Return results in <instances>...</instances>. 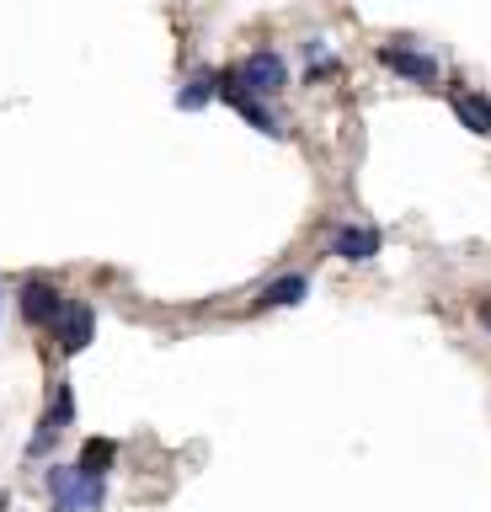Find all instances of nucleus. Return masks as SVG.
Listing matches in <instances>:
<instances>
[{
  "mask_svg": "<svg viewBox=\"0 0 491 512\" xmlns=\"http://www.w3.org/2000/svg\"><path fill=\"white\" fill-rule=\"evenodd\" d=\"M331 251L347 256V262H369V256H379V230H358V224H347V230L331 235Z\"/></svg>",
  "mask_w": 491,
  "mask_h": 512,
  "instance_id": "nucleus-6",
  "label": "nucleus"
},
{
  "mask_svg": "<svg viewBox=\"0 0 491 512\" xmlns=\"http://www.w3.org/2000/svg\"><path fill=\"white\" fill-rule=\"evenodd\" d=\"M49 491H54V507L91 512V507H102L107 480H91V475H81V470H49Z\"/></svg>",
  "mask_w": 491,
  "mask_h": 512,
  "instance_id": "nucleus-1",
  "label": "nucleus"
},
{
  "mask_svg": "<svg viewBox=\"0 0 491 512\" xmlns=\"http://www.w3.org/2000/svg\"><path fill=\"white\" fill-rule=\"evenodd\" d=\"M209 96H219V75L209 70V75H198V80H187V91H182V107L193 112V107H203Z\"/></svg>",
  "mask_w": 491,
  "mask_h": 512,
  "instance_id": "nucleus-10",
  "label": "nucleus"
},
{
  "mask_svg": "<svg viewBox=\"0 0 491 512\" xmlns=\"http://www.w3.org/2000/svg\"><path fill=\"white\" fill-rule=\"evenodd\" d=\"M305 299V278H299V272H289V278H278V283H267L262 288V310H278V304H299Z\"/></svg>",
  "mask_w": 491,
  "mask_h": 512,
  "instance_id": "nucleus-9",
  "label": "nucleus"
},
{
  "mask_svg": "<svg viewBox=\"0 0 491 512\" xmlns=\"http://www.w3.org/2000/svg\"><path fill=\"white\" fill-rule=\"evenodd\" d=\"M454 118L465 123L470 134H491V102H486V96L459 91V96H454Z\"/></svg>",
  "mask_w": 491,
  "mask_h": 512,
  "instance_id": "nucleus-7",
  "label": "nucleus"
},
{
  "mask_svg": "<svg viewBox=\"0 0 491 512\" xmlns=\"http://www.w3.org/2000/svg\"><path fill=\"white\" fill-rule=\"evenodd\" d=\"M379 64L395 70V75H406V80H417V86H433V80H438V64L427 54H417V48H401V43L379 48Z\"/></svg>",
  "mask_w": 491,
  "mask_h": 512,
  "instance_id": "nucleus-4",
  "label": "nucleus"
},
{
  "mask_svg": "<svg viewBox=\"0 0 491 512\" xmlns=\"http://www.w3.org/2000/svg\"><path fill=\"white\" fill-rule=\"evenodd\" d=\"M54 331H59V352H81V347L91 342V331H97V315H91V304H70V299H65V310H59Z\"/></svg>",
  "mask_w": 491,
  "mask_h": 512,
  "instance_id": "nucleus-3",
  "label": "nucleus"
},
{
  "mask_svg": "<svg viewBox=\"0 0 491 512\" xmlns=\"http://www.w3.org/2000/svg\"><path fill=\"white\" fill-rule=\"evenodd\" d=\"M481 320H486V326H491V299H486V304H481Z\"/></svg>",
  "mask_w": 491,
  "mask_h": 512,
  "instance_id": "nucleus-11",
  "label": "nucleus"
},
{
  "mask_svg": "<svg viewBox=\"0 0 491 512\" xmlns=\"http://www.w3.org/2000/svg\"><path fill=\"white\" fill-rule=\"evenodd\" d=\"M59 310H65V294H59L54 283L33 278V283L22 288V315L33 320V326H54V320H59Z\"/></svg>",
  "mask_w": 491,
  "mask_h": 512,
  "instance_id": "nucleus-5",
  "label": "nucleus"
},
{
  "mask_svg": "<svg viewBox=\"0 0 491 512\" xmlns=\"http://www.w3.org/2000/svg\"><path fill=\"white\" fill-rule=\"evenodd\" d=\"M113 459H118V443H107V438H91V443L81 448V464H75V470H81V475H91V480H107V470H113Z\"/></svg>",
  "mask_w": 491,
  "mask_h": 512,
  "instance_id": "nucleus-8",
  "label": "nucleus"
},
{
  "mask_svg": "<svg viewBox=\"0 0 491 512\" xmlns=\"http://www.w3.org/2000/svg\"><path fill=\"white\" fill-rule=\"evenodd\" d=\"M235 80H241V91H251V96H278L283 86H289V70H283L278 54H251Z\"/></svg>",
  "mask_w": 491,
  "mask_h": 512,
  "instance_id": "nucleus-2",
  "label": "nucleus"
}]
</instances>
